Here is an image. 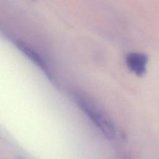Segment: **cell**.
<instances>
[{"label": "cell", "instance_id": "obj_1", "mask_svg": "<svg viewBox=\"0 0 159 159\" xmlns=\"http://www.w3.org/2000/svg\"><path fill=\"white\" fill-rule=\"evenodd\" d=\"M75 101L93 124L108 139H113L116 129L111 119L88 97L80 93L75 94Z\"/></svg>", "mask_w": 159, "mask_h": 159}, {"label": "cell", "instance_id": "obj_2", "mask_svg": "<svg viewBox=\"0 0 159 159\" xmlns=\"http://www.w3.org/2000/svg\"><path fill=\"white\" fill-rule=\"evenodd\" d=\"M14 43L19 50H20L29 60L40 68L46 75L50 77V73L49 72L47 64L37 52H36L32 47L28 45L26 43L20 40H16Z\"/></svg>", "mask_w": 159, "mask_h": 159}, {"label": "cell", "instance_id": "obj_3", "mask_svg": "<svg viewBox=\"0 0 159 159\" xmlns=\"http://www.w3.org/2000/svg\"><path fill=\"white\" fill-rule=\"evenodd\" d=\"M147 56L145 54L137 52L129 53L126 57V63L128 68L137 75L144 74L146 70Z\"/></svg>", "mask_w": 159, "mask_h": 159}]
</instances>
